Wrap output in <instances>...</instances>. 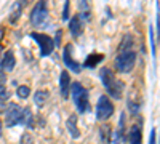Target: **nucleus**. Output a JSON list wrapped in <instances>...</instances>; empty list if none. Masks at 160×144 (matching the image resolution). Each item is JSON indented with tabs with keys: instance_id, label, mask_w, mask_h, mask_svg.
<instances>
[{
	"instance_id": "nucleus-1",
	"label": "nucleus",
	"mask_w": 160,
	"mask_h": 144,
	"mask_svg": "<svg viewBox=\"0 0 160 144\" xmlns=\"http://www.w3.org/2000/svg\"><path fill=\"white\" fill-rule=\"evenodd\" d=\"M99 77H101V83L102 87L106 88L108 95L115 98V99H120L123 96V90H125V85L122 80H118L115 77L114 71L109 69V67H102L99 71Z\"/></svg>"
},
{
	"instance_id": "nucleus-2",
	"label": "nucleus",
	"mask_w": 160,
	"mask_h": 144,
	"mask_svg": "<svg viewBox=\"0 0 160 144\" xmlns=\"http://www.w3.org/2000/svg\"><path fill=\"white\" fill-rule=\"evenodd\" d=\"M72 95V99H74V104L80 114H85L90 107L88 104V91L83 88V85L80 82H75V83H71V90H69V96Z\"/></svg>"
},
{
	"instance_id": "nucleus-3",
	"label": "nucleus",
	"mask_w": 160,
	"mask_h": 144,
	"mask_svg": "<svg viewBox=\"0 0 160 144\" xmlns=\"http://www.w3.org/2000/svg\"><path fill=\"white\" fill-rule=\"evenodd\" d=\"M136 64V53L133 50L130 51H120V53L115 56V61H114V66L115 69L120 72V74H128L133 71Z\"/></svg>"
},
{
	"instance_id": "nucleus-4",
	"label": "nucleus",
	"mask_w": 160,
	"mask_h": 144,
	"mask_svg": "<svg viewBox=\"0 0 160 144\" xmlns=\"http://www.w3.org/2000/svg\"><path fill=\"white\" fill-rule=\"evenodd\" d=\"M31 24L35 26V27H40V26H45L48 22V3L47 2H38L34 5L32 11H31Z\"/></svg>"
},
{
	"instance_id": "nucleus-5",
	"label": "nucleus",
	"mask_w": 160,
	"mask_h": 144,
	"mask_svg": "<svg viewBox=\"0 0 160 144\" xmlns=\"http://www.w3.org/2000/svg\"><path fill=\"white\" fill-rule=\"evenodd\" d=\"M31 37L35 40V43L38 45L40 48V56L45 58V56H50L55 50V43H53V38L47 34H42V32H31Z\"/></svg>"
},
{
	"instance_id": "nucleus-6",
	"label": "nucleus",
	"mask_w": 160,
	"mask_h": 144,
	"mask_svg": "<svg viewBox=\"0 0 160 144\" xmlns=\"http://www.w3.org/2000/svg\"><path fill=\"white\" fill-rule=\"evenodd\" d=\"M3 112H5V125H7L8 128L21 123L22 107L19 106V104H16V102H8V106H7V109H5Z\"/></svg>"
},
{
	"instance_id": "nucleus-7",
	"label": "nucleus",
	"mask_w": 160,
	"mask_h": 144,
	"mask_svg": "<svg viewBox=\"0 0 160 144\" xmlns=\"http://www.w3.org/2000/svg\"><path fill=\"white\" fill-rule=\"evenodd\" d=\"M114 114V104L112 101L109 99V96H99L98 99V104H96V119L98 120H108L111 119Z\"/></svg>"
},
{
	"instance_id": "nucleus-8",
	"label": "nucleus",
	"mask_w": 160,
	"mask_h": 144,
	"mask_svg": "<svg viewBox=\"0 0 160 144\" xmlns=\"http://www.w3.org/2000/svg\"><path fill=\"white\" fill-rule=\"evenodd\" d=\"M72 43H68L64 47V51H62V61H64V66L66 67H69L72 72H75V74H78L80 71H82V66L72 58Z\"/></svg>"
},
{
	"instance_id": "nucleus-9",
	"label": "nucleus",
	"mask_w": 160,
	"mask_h": 144,
	"mask_svg": "<svg viewBox=\"0 0 160 144\" xmlns=\"http://www.w3.org/2000/svg\"><path fill=\"white\" fill-rule=\"evenodd\" d=\"M59 90H61V96L64 99L69 98V90H71V75L68 71H62L59 75Z\"/></svg>"
},
{
	"instance_id": "nucleus-10",
	"label": "nucleus",
	"mask_w": 160,
	"mask_h": 144,
	"mask_svg": "<svg viewBox=\"0 0 160 144\" xmlns=\"http://www.w3.org/2000/svg\"><path fill=\"white\" fill-rule=\"evenodd\" d=\"M15 66H16V58H15V55H13V51L8 50L3 55L2 61H0V67H2L3 72H11L13 69H15Z\"/></svg>"
},
{
	"instance_id": "nucleus-11",
	"label": "nucleus",
	"mask_w": 160,
	"mask_h": 144,
	"mask_svg": "<svg viewBox=\"0 0 160 144\" xmlns=\"http://www.w3.org/2000/svg\"><path fill=\"white\" fill-rule=\"evenodd\" d=\"M69 31H71V34H72L74 38H77V37L82 35V32H83V24H82V21L78 19V16L71 18V21H69Z\"/></svg>"
},
{
	"instance_id": "nucleus-12",
	"label": "nucleus",
	"mask_w": 160,
	"mask_h": 144,
	"mask_svg": "<svg viewBox=\"0 0 160 144\" xmlns=\"http://www.w3.org/2000/svg\"><path fill=\"white\" fill-rule=\"evenodd\" d=\"M66 128H68L69 135H71L74 139L80 138V132H78V127H77V115H75V114H72L69 119H68V122H66Z\"/></svg>"
},
{
	"instance_id": "nucleus-13",
	"label": "nucleus",
	"mask_w": 160,
	"mask_h": 144,
	"mask_svg": "<svg viewBox=\"0 0 160 144\" xmlns=\"http://www.w3.org/2000/svg\"><path fill=\"white\" fill-rule=\"evenodd\" d=\"M128 141H130V144H141V142H142V130H141L138 125H133V127L130 128Z\"/></svg>"
},
{
	"instance_id": "nucleus-14",
	"label": "nucleus",
	"mask_w": 160,
	"mask_h": 144,
	"mask_svg": "<svg viewBox=\"0 0 160 144\" xmlns=\"http://www.w3.org/2000/svg\"><path fill=\"white\" fill-rule=\"evenodd\" d=\"M21 125H24L28 130H32L34 128V115H32V111L29 107L22 109V115H21Z\"/></svg>"
},
{
	"instance_id": "nucleus-15",
	"label": "nucleus",
	"mask_w": 160,
	"mask_h": 144,
	"mask_svg": "<svg viewBox=\"0 0 160 144\" xmlns=\"http://www.w3.org/2000/svg\"><path fill=\"white\" fill-rule=\"evenodd\" d=\"M48 98H50V93L47 90H37L35 95H34V102L37 104V107H42L47 104Z\"/></svg>"
},
{
	"instance_id": "nucleus-16",
	"label": "nucleus",
	"mask_w": 160,
	"mask_h": 144,
	"mask_svg": "<svg viewBox=\"0 0 160 144\" xmlns=\"http://www.w3.org/2000/svg\"><path fill=\"white\" fill-rule=\"evenodd\" d=\"M102 59H104V55H101V53H91V55L85 59V64H83V66L88 67V69H93V67H96Z\"/></svg>"
},
{
	"instance_id": "nucleus-17",
	"label": "nucleus",
	"mask_w": 160,
	"mask_h": 144,
	"mask_svg": "<svg viewBox=\"0 0 160 144\" xmlns=\"http://www.w3.org/2000/svg\"><path fill=\"white\" fill-rule=\"evenodd\" d=\"M26 5V2H16L13 3V10H11V16H10V22H16L22 13V7Z\"/></svg>"
},
{
	"instance_id": "nucleus-18",
	"label": "nucleus",
	"mask_w": 160,
	"mask_h": 144,
	"mask_svg": "<svg viewBox=\"0 0 160 144\" xmlns=\"http://www.w3.org/2000/svg\"><path fill=\"white\" fill-rule=\"evenodd\" d=\"M131 47H133V37L131 35H125L122 43L118 45V53H120V51H130Z\"/></svg>"
},
{
	"instance_id": "nucleus-19",
	"label": "nucleus",
	"mask_w": 160,
	"mask_h": 144,
	"mask_svg": "<svg viewBox=\"0 0 160 144\" xmlns=\"http://www.w3.org/2000/svg\"><path fill=\"white\" fill-rule=\"evenodd\" d=\"M111 135H112V132H111V128L108 125H102L99 128V136H101L102 142H109L111 141Z\"/></svg>"
},
{
	"instance_id": "nucleus-20",
	"label": "nucleus",
	"mask_w": 160,
	"mask_h": 144,
	"mask_svg": "<svg viewBox=\"0 0 160 144\" xmlns=\"http://www.w3.org/2000/svg\"><path fill=\"white\" fill-rule=\"evenodd\" d=\"M31 95V88L28 87V85H19L18 88H16V96L19 98V99H26Z\"/></svg>"
},
{
	"instance_id": "nucleus-21",
	"label": "nucleus",
	"mask_w": 160,
	"mask_h": 144,
	"mask_svg": "<svg viewBox=\"0 0 160 144\" xmlns=\"http://www.w3.org/2000/svg\"><path fill=\"white\" fill-rule=\"evenodd\" d=\"M8 98H10V91H2L0 93V112H3L8 106Z\"/></svg>"
},
{
	"instance_id": "nucleus-22",
	"label": "nucleus",
	"mask_w": 160,
	"mask_h": 144,
	"mask_svg": "<svg viewBox=\"0 0 160 144\" xmlns=\"http://www.w3.org/2000/svg\"><path fill=\"white\" fill-rule=\"evenodd\" d=\"M69 13H71V2L69 0H66L64 2V10H62V21H68L69 19Z\"/></svg>"
},
{
	"instance_id": "nucleus-23",
	"label": "nucleus",
	"mask_w": 160,
	"mask_h": 144,
	"mask_svg": "<svg viewBox=\"0 0 160 144\" xmlns=\"http://www.w3.org/2000/svg\"><path fill=\"white\" fill-rule=\"evenodd\" d=\"M139 104H136L135 101H128V111L133 114V115H138V112H139Z\"/></svg>"
},
{
	"instance_id": "nucleus-24",
	"label": "nucleus",
	"mask_w": 160,
	"mask_h": 144,
	"mask_svg": "<svg viewBox=\"0 0 160 144\" xmlns=\"http://www.w3.org/2000/svg\"><path fill=\"white\" fill-rule=\"evenodd\" d=\"M21 144H34V138L31 133H24L21 136Z\"/></svg>"
},
{
	"instance_id": "nucleus-25",
	"label": "nucleus",
	"mask_w": 160,
	"mask_h": 144,
	"mask_svg": "<svg viewBox=\"0 0 160 144\" xmlns=\"http://www.w3.org/2000/svg\"><path fill=\"white\" fill-rule=\"evenodd\" d=\"M61 37H62V31L59 29V31H56V35H55V38H53V43H55V47H59V45H61Z\"/></svg>"
},
{
	"instance_id": "nucleus-26",
	"label": "nucleus",
	"mask_w": 160,
	"mask_h": 144,
	"mask_svg": "<svg viewBox=\"0 0 160 144\" xmlns=\"http://www.w3.org/2000/svg\"><path fill=\"white\" fill-rule=\"evenodd\" d=\"M78 10H80V13H83V11H90V5L85 2V0H82V2L78 3Z\"/></svg>"
},
{
	"instance_id": "nucleus-27",
	"label": "nucleus",
	"mask_w": 160,
	"mask_h": 144,
	"mask_svg": "<svg viewBox=\"0 0 160 144\" xmlns=\"http://www.w3.org/2000/svg\"><path fill=\"white\" fill-rule=\"evenodd\" d=\"M155 136H157V132L152 130V132H151V138H149V144H157L155 142Z\"/></svg>"
},
{
	"instance_id": "nucleus-28",
	"label": "nucleus",
	"mask_w": 160,
	"mask_h": 144,
	"mask_svg": "<svg viewBox=\"0 0 160 144\" xmlns=\"http://www.w3.org/2000/svg\"><path fill=\"white\" fill-rule=\"evenodd\" d=\"M0 85H5V72L0 71Z\"/></svg>"
},
{
	"instance_id": "nucleus-29",
	"label": "nucleus",
	"mask_w": 160,
	"mask_h": 144,
	"mask_svg": "<svg viewBox=\"0 0 160 144\" xmlns=\"http://www.w3.org/2000/svg\"><path fill=\"white\" fill-rule=\"evenodd\" d=\"M2 128H3V123H2V120H0V135H2Z\"/></svg>"
},
{
	"instance_id": "nucleus-30",
	"label": "nucleus",
	"mask_w": 160,
	"mask_h": 144,
	"mask_svg": "<svg viewBox=\"0 0 160 144\" xmlns=\"http://www.w3.org/2000/svg\"><path fill=\"white\" fill-rule=\"evenodd\" d=\"M2 50L3 48H2V45H0V61H2Z\"/></svg>"
}]
</instances>
